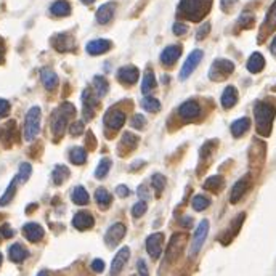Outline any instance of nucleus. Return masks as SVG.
Segmentation results:
<instances>
[{"instance_id": "obj_51", "label": "nucleus", "mask_w": 276, "mask_h": 276, "mask_svg": "<svg viewBox=\"0 0 276 276\" xmlns=\"http://www.w3.org/2000/svg\"><path fill=\"white\" fill-rule=\"evenodd\" d=\"M8 112H10V103L4 98H0V119L5 117Z\"/></svg>"}, {"instance_id": "obj_2", "label": "nucleus", "mask_w": 276, "mask_h": 276, "mask_svg": "<svg viewBox=\"0 0 276 276\" xmlns=\"http://www.w3.org/2000/svg\"><path fill=\"white\" fill-rule=\"evenodd\" d=\"M212 0H182L178 5V15L191 21H201L211 10Z\"/></svg>"}, {"instance_id": "obj_11", "label": "nucleus", "mask_w": 276, "mask_h": 276, "mask_svg": "<svg viewBox=\"0 0 276 276\" xmlns=\"http://www.w3.org/2000/svg\"><path fill=\"white\" fill-rule=\"evenodd\" d=\"M251 186V177L249 175H244L243 178H240L238 182L233 185L231 188V193H230V203L231 204H238L241 201V198L247 193V189Z\"/></svg>"}, {"instance_id": "obj_41", "label": "nucleus", "mask_w": 276, "mask_h": 276, "mask_svg": "<svg viewBox=\"0 0 276 276\" xmlns=\"http://www.w3.org/2000/svg\"><path fill=\"white\" fill-rule=\"evenodd\" d=\"M137 145H138V138L135 135H132L130 132L124 133V135H122V141H121V148L126 146V151H129V149H133Z\"/></svg>"}, {"instance_id": "obj_32", "label": "nucleus", "mask_w": 276, "mask_h": 276, "mask_svg": "<svg viewBox=\"0 0 276 276\" xmlns=\"http://www.w3.org/2000/svg\"><path fill=\"white\" fill-rule=\"evenodd\" d=\"M95 199H97V204L101 209H108L112 201V196L106 188H98L97 191H95Z\"/></svg>"}, {"instance_id": "obj_62", "label": "nucleus", "mask_w": 276, "mask_h": 276, "mask_svg": "<svg viewBox=\"0 0 276 276\" xmlns=\"http://www.w3.org/2000/svg\"><path fill=\"white\" fill-rule=\"evenodd\" d=\"M37 276H49V274H47L45 271H41V273H39V274H37Z\"/></svg>"}, {"instance_id": "obj_36", "label": "nucleus", "mask_w": 276, "mask_h": 276, "mask_svg": "<svg viewBox=\"0 0 276 276\" xmlns=\"http://www.w3.org/2000/svg\"><path fill=\"white\" fill-rule=\"evenodd\" d=\"M156 89V77H154V74L153 71H146L145 74V77H143V82H141V92L143 93H149L151 90H154Z\"/></svg>"}, {"instance_id": "obj_45", "label": "nucleus", "mask_w": 276, "mask_h": 276, "mask_svg": "<svg viewBox=\"0 0 276 276\" xmlns=\"http://www.w3.org/2000/svg\"><path fill=\"white\" fill-rule=\"evenodd\" d=\"M132 127L133 129H145V126H146V119H145V116L143 114H135V116L132 117Z\"/></svg>"}, {"instance_id": "obj_28", "label": "nucleus", "mask_w": 276, "mask_h": 276, "mask_svg": "<svg viewBox=\"0 0 276 276\" xmlns=\"http://www.w3.org/2000/svg\"><path fill=\"white\" fill-rule=\"evenodd\" d=\"M71 199H72V203H74V204H77V206H85V204H89L90 196H89L87 189H85L84 186H75V188L72 189V193H71Z\"/></svg>"}, {"instance_id": "obj_54", "label": "nucleus", "mask_w": 276, "mask_h": 276, "mask_svg": "<svg viewBox=\"0 0 276 276\" xmlns=\"http://www.w3.org/2000/svg\"><path fill=\"white\" fill-rule=\"evenodd\" d=\"M92 270H93L95 273H101V271L104 270V262H103L101 259H95V260L92 262Z\"/></svg>"}, {"instance_id": "obj_14", "label": "nucleus", "mask_w": 276, "mask_h": 276, "mask_svg": "<svg viewBox=\"0 0 276 276\" xmlns=\"http://www.w3.org/2000/svg\"><path fill=\"white\" fill-rule=\"evenodd\" d=\"M138 77H140V71H138V68H135V66H122V68L117 71V79L124 85L137 84Z\"/></svg>"}, {"instance_id": "obj_48", "label": "nucleus", "mask_w": 276, "mask_h": 276, "mask_svg": "<svg viewBox=\"0 0 276 276\" xmlns=\"http://www.w3.org/2000/svg\"><path fill=\"white\" fill-rule=\"evenodd\" d=\"M209 31H211V24H209V23H204V24L198 29V32H196V39H198V41L204 39V37H207Z\"/></svg>"}, {"instance_id": "obj_15", "label": "nucleus", "mask_w": 276, "mask_h": 276, "mask_svg": "<svg viewBox=\"0 0 276 276\" xmlns=\"http://www.w3.org/2000/svg\"><path fill=\"white\" fill-rule=\"evenodd\" d=\"M178 114L180 117L185 121H194L199 114H201V108H199V104L194 100H189V101H185L182 106L178 108Z\"/></svg>"}, {"instance_id": "obj_47", "label": "nucleus", "mask_w": 276, "mask_h": 276, "mask_svg": "<svg viewBox=\"0 0 276 276\" xmlns=\"http://www.w3.org/2000/svg\"><path fill=\"white\" fill-rule=\"evenodd\" d=\"M84 132V122L82 121H75L71 124V127H69V133L72 137H77L81 135V133Z\"/></svg>"}, {"instance_id": "obj_19", "label": "nucleus", "mask_w": 276, "mask_h": 276, "mask_svg": "<svg viewBox=\"0 0 276 276\" xmlns=\"http://www.w3.org/2000/svg\"><path fill=\"white\" fill-rule=\"evenodd\" d=\"M82 104H84V117L90 121L93 117L95 108L98 106V101L93 98V95L90 90H84L82 93Z\"/></svg>"}, {"instance_id": "obj_24", "label": "nucleus", "mask_w": 276, "mask_h": 276, "mask_svg": "<svg viewBox=\"0 0 276 276\" xmlns=\"http://www.w3.org/2000/svg\"><path fill=\"white\" fill-rule=\"evenodd\" d=\"M247 71L252 72V74H257V72H260L263 68H265V58H263V55L259 53V52H255L249 56V60H247Z\"/></svg>"}, {"instance_id": "obj_56", "label": "nucleus", "mask_w": 276, "mask_h": 276, "mask_svg": "<svg viewBox=\"0 0 276 276\" xmlns=\"http://www.w3.org/2000/svg\"><path fill=\"white\" fill-rule=\"evenodd\" d=\"M238 2V0H220V5H222V8L226 12V10H230V8Z\"/></svg>"}, {"instance_id": "obj_26", "label": "nucleus", "mask_w": 276, "mask_h": 276, "mask_svg": "<svg viewBox=\"0 0 276 276\" xmlns=\"http://www.w3.org/2000/svg\"><path fill=\"white\" fill-rule=\"evenodd\" d=\"M41 79L47 90H55L56 85H58V75H56V72L52 71L50 68H44L41 71Z\"/></svg>"}, {"instance_id": "obj_60", "label": "nucleus", "mask_w": 276, "mask_h": 276, "mask_svg": "<svg viewBox=\"0 0 276 276\" xmlns=\"http://www.w3.org/2000/svg\"><path fill=\"white\" fill-rule=\"evenodd\" d=\"M270 50H271L273 55H276V35L273 37V42H271V45H270Z\"/></svg>"}, {"instance_id": "obj_21", "label": "nucleus", "mask_w": 276, "mask_h": 276, "mask_svg": "<svg viewBox=\"0 0 276 276\" xmlns=\"http://www.w3.org/2000/svg\"><path fill=\"white\" fill-rule=\"evenodd\" d=\"M111 45L112 44L106 39H95L87 44L85 50H87V53H90V55H103L111 49Z\"/></svg>"}, {"instance_id": "obj_58", "label": "nucleus", "mask_w": 276, "mask_h": 276, "mask_svg": "<svg viewBox=\"0 0 276 276\" xmlns=\"http://www.w3.org/2000/svg\"><path fill=\"white\" fill-rule=\"evenodd\" d=\"M182 225L183 226H191L193 225V218L191 217H185L183 220H182Z\"/></svg>"}, {"instance_id": "obj_31", "label": "nucleus", "mask_w": 276, "mask_h": 276, "mask_svg": "<svg viewBox=\"0 0 276 276\" xmlns=\"http://www.w3.org/2000/svg\"><path fill=\"white\" fill-rule=\"evenodd\" d=\"M69 177V169L63 166V164H58L55 166L53 172H52V178H53V183L55 185H61L66 182V178Z\"/></svg>"}, {"instance_id": "obj_44", "label": "nucleus", "mask_w": 276, "mask_h": 276, "mask_svg": "<svg viewBox=\"0 0 276 276\" xmlns=\"http://www.w3.org/2000/svg\"><path fill=\"white\" fill-rule=\"evenodd\" d=\"M148 211V204L146 201H138L135 206L132 207V215L135 217V218H140V217H143Z\"/></svg>"}, {"instance_id": "obj_16", "label": "nucleus", "mask_w": 276, "mask_h": 276, "mask_svg": "<svg viewBox=\"0 0 276 276\" xmlns=\"http://www.w3.org/2000/svg\"><path fill=\"white\" fill-rule=\"evenodd\" d=\"M93 225H95V218L89 212H77L72 217V226L79 231L90 230V228H93Z\"/></svg>"}, {"instance_id": "obj_18", "label": "nucleus", "mask_w": 276, "mask_h": 276, "mask_svg": "<svg viewBox=\"0 0 276 276\" xmlns=\"http://www.w3.org/2000/svg\"><path fill=\"white\" fill-rule=\"evenodd\" d=\"M52 45L55 47V50L58 52H69L74 49V39L69 34H56L52 39Z\"/></svg>"}, {"instance_id": "obj_5", "label": "nucleus", "mask_w": 276, "mask_h": 276, "mask_svg": "<svg viewBox=\"0 0 276 276\" xmlns=\"http://www.w3.org/2000/svg\"><path fill=\"white\" fill-rule=\"evenodd\" d=\"M188 243V234L186 233H175L167 244L166 249V259L167 262H175L180 255H182L185 246Z\"/></svg>"}, {"instance_id": "obj_23", "label": "nucleus", "mask_w": 276, "mask_h": 276, "mask_svg": "<svg viewBox=\"0 0 276 276\" xmlns=\"http://www.w3.org/2000/svg\"><path fill=\"white\" fill-rule=\"evenodd\" d=\"M114 10H116V5L111 4V2L101 5L97 12V21L100 24H108L114 16Z\"/></svg>"}, {"instance_id": "obj_38", "label": "nucleus", "mask_w": 276, "mask_h": 276, "mask_svg": "<svg viewBox=\"0 0 276 276\" xmlns=\"http://www.w3.org/2000/svg\"><path fill=\"white\" fill-rule=\"evenodd\" d=\"M191 206H193V209H194L196 212H203V211H206L209 206H211V199L203 196V194H198V196L193 198Z\"/></svg>"}, {"instance_id": "obj_33", "label": "nucleus", "mask_w": 276, "mask_h": 276, "mask_svg": "<svg viewBox=\"0 0 276 276\" xmlns=\"http://www.w3.org/2000/svg\"><path fill=\"white\" fill-rule=\"evenodd\" d=\"M50 12L55 16H68L71 13V5L66 0H58L50 7Z\"/></svg>"}, {"instance_id": "obj_37", "label": "nucleus", "mask_w": 276, "mask_h": 276, "mask_svg": "<svg viewBox=\"0 0 276 276\" xmlns=\"http://www.w3.org/2000/svg\"><path fill=\"white\" fill-rule=\"evenodd\" d=\"M151 186L154 188L156 196L159 198L161 194H163L164 188H166V177L161 175V174H154L153 177H151Z\"/></svg>"}, {"instance_id": "obj_43", "label": "nucleus", "mask_w": 276, "mask_h": 276, "mask_svg": "<svg viewBox=\"0 0 276 276\" xmlns=\"http://www.w3.org/2000/svg\"><path fill=\"white\" fill-rule=\"evenodd\" d=\"M263 24L268 27V29H274V27H276V0H274V4L270 7L268 15H266Z\"/></svg>"}, {"instance_id": "obj_1", "label": "nucleus", "mask_w": 276, "mask_h": 276, "mask_svg": "<svg viewBox=\"0 0 276 276\" xmlns=\"http://www.w3.org/2000/svg\"><path fill=\"white\" fill-rule=\"evenodd\" d=\"M254 117H255L257 133L262 137H268L271 133V127L276 117L274 104L268 101H257L254 104Z\"/></svg>"}, {"instance_id": "obj_42", "label": "nucleus", "mask_w": 276, "mask_h": 276, "mask_svg": "<svg viewBox=\"0 0 276 276\" xmlns=\"http://www.w3.org/2000/svg\"><path fill=\"white\" fill-rule=\"evenodd\" d=\"M31 174H32V166L27 164V163H23L20 166V172H18V175H16L18 177V182H20V183H26L27 180H29Z\"/></svg>"}, {"instance_id": "obj_13", "label": "nucleus", "mask_w": 276, "mask_h": 276, "mask_svg": "<svg viewBox=\"0 0 276 276\" xmlns=\"http://www.w3.org/2000/svg\"><path fill=\"white\" fill-rule=\"evenodd\" d=\"M124 122H126V112L119 109H109L104 114V126L112 130H119L124 126Z\"/></svg>"}, {"instance_id": "obj_8", "label": "nucleus", "mask_w": 276, "mask_h": 276, "mask_svg": "<svg viewBox=\"0 0 276 276\" xmlns=\"http://www.w3.org/2000/svg\"><path fill=\"white\" fill-rule=\"evenodd\" d=\"M203 56H204L203 50H193L191 53H189V56L186 58V61L183 63L182 71H180V79H182V81L188 79L189 75H191V74L194 72V69L199 66V63L203 61Z\"/></svg>"}, {"instance_id": "obj_7", "label": "nucleus", "mask_w": 276, "mask_h": 276, "mask_svg": "<svg viewBox=\"0 0 276 276\" xmlns=\"http://www.w3.org/2000/svg\"><path fill=\"white\" fill-rule=\"evenodd\" d=\"M207 234H209V220H203L201 223L198 225L194 236H193V241H191V247H189V255L194 257L199 251L203 249V246L207 240Z\"/></svg>"}, {"instance_id": "obj_53", "label": "nucleus", "mask_w": 276, "mask_h": 276, "mask_svg": "<svg viewBox=\"0 0 276 276\" xmlns=\"http://www.w3.org/2000/svg\"><path fill=\"white\" fill-rule=\"evenodd\" d=\"M0 234H2L4 238H13L15 231L10 228V225L8 223H4L2 226H0Z\"/></svg>"}, {"instance_id": "obj_27", "label": "nucleus", "mask_w": 276, "mask_h": 276, "mask_svg": "<svg viewBox=\"0 0 276 276\" xmlns=\"http://www.w3.org/2000/svg\"><path fill=\"white\" fill-rule=\"evenodd\" d=\"M249 127H251V119L249 117H241V119H238V121H234L233 124H231V135L234 137V138H240V137H243L244 133L249 130Z\"/></svg>"}, {"instance_id": "obj_63", "label": "nucleus", "mask_w": 276, "mask_h": 276, "mask_svg": "<svg viewBox=\"0 0 276 276\" xmlns=\"http://www.w3.org/2000/svg\"><path fill=\"white\" fill-rule=\"evenodd\" d=\"M2 260H4V257H2V254H0V265H2Z\"/></svg>"}, {"instance_id": "obj_20", "label": "nucleus", "mask_w": 276, "mask_h": 276, "mask_svg": "<svg viewBox=\"0 0 276 276\" xmlns=\"http://www.w3.org/2000/svg\"><path fill=\"white\" fill-rule=\"evenodd\" d=\"M180 55H182V47H180V45H169L167 49H164L163 53H161V61H163V64L172 66L180 58Z\"/></svg>"}, {"instance_id": "obj_12", "label": "nucleus", "mask_w": 276, "mask_h": 276, "mask_svg": "<svg viewBox=\"0 0 276 276\" xmlns=\"http://www.w3.org/2000/svg\"><path fill=\"white\" fill-rule=\"evenodd\" d=\"M130 257V249L129 247H122V249L117 251V254L114 255V259L111 262V276H119L121 271L124 270L127 260Z\"/></svg>"}, {"instance_id": "obj_4", "label": "nucleus", "mask_w": 276, "mask_h": 276, "mask_svg": "<svg viewBox=\"0 0 276 276\" xmlns=\"http://www.w3.org/2000/svg\"><path fill=\"white\" fill-rule=\"evenodd\" d=\"M41 132V108L32 106L24 119V140L32 141Z\"/></svg>"}, {"instance_id": "obj_17", "label": "nucleus", "mask_w": 276, "mask_h": 276, "mask_svg": "<svg viewBox=\"0 0 276 276\" xmlns=\"http://www.w3.org/2000/svg\"><path fill=\"white\" fill-rule=\"evenodd\" d=\"M23 234L27 241H31V243H39L45 231H44V228L39 225V223H35V222H29V223H26L23 226Z\"/></svg>"}, {"instance_id": "obj_10", "label": "nucleus", "mask_w": 276, "mask_h": 276, "mask_svg": "<svg viewBox=\"0 0 276 276\" xmlns=\"http://www.w3.org/2000/svg\"><path fill=\"white\" fill-rule=\"evenodd\" d=\"M164 247V234L163 233H153L146 238V252L151 255V259L157 260L163 254Z\"/></svg>"}, {"instance_id": "obj_40", "label": "nucleus", "mask_w": 276, "mask_h": 276, "mask_svg": "<svg viewBox=\"0 0 276 276\" xmlns=\"http://www.w3.org/2000/svg\"><path fill=\"white\" fill-rule=\"evenodd\" d=\"M141 106H143V109L148 112H157L161 109V101L153 97H146V98H143V101H141Z\"/></svg>"}, {"instance_id": "obj_59", "label": "nucleus", "mask_w": 276, "mask_h": 276, "mask_svg": "<svg viewBox=\"0 0 276 276\" xmlns=\"http://www.w3.org/2000/svg\"><path fill=\"white\" fill-rule=\"evenodd\" d=\"M4 55H5V45L2 41H0V63L4 61Z\"/></svg>"}, {"instance_id": "obj_39", "label": "nucleus", "mask_w": 276, "mask_h": 276, "mask_svg": "<svg viewBox=\"0 0 276 276\" xmlns=\"http://www.w3.org/2000/svg\"><path fill=\"white\" fill-rule=\"evenodd\" d=\"M111 166H112L111 159H109V157H103V159L100 161V164H98L97 170H95V177H97V178H104V177L108 175Z\"/></svg>"}, {"instance_id": "obj_6", "label": "nucleus", "mask_w": 276, "mask_h": 276, "mask_svg": "<svg viewBox=\"0 0 276 276\" xmlns=\"http://www.w3.org/2000/svg\"><path fill=\"white\" fill-rule=\"evenodd\" d=\"M233 71H234V64L230 60H215L211 66V69H209V79L220 82L226 79Z\"/></svg>"}, {"instance_id": "obj_3", "label": "nucleus", "mask_w": 276, "mask_h": 276, "mask_svg": "<svg viewBox=\"0 0 276 276\" xmlns=\"http://www.w3.org/2000/svg\"><path fill=\"white\" fill-rule=\"evenodd\" d=\"M75 114V108L74 104L71 103H63L61 106L53 112V117H52V132L55 138H60L63 137V133L68 127V119L71 116Z\"/></svg>"}, {"instance_id": "obj_25", "label": "nucleus", "mask_w": 276, "mask_h": 276, "mask_svg": "<svg viewBox=\"0 0 276 276\" xmlns=\"http://www.w3.org/2000/svg\"><path fill=\"white\" fill-rule=\"evenodd\" d=\"M8 257H10V260L15 263H23L27 257H29V252H27V249H24L21 244L16 243V244L10 246V249H8Z\"/></svg>"}, {"instance_id": "obj_22", "label": "nucleus", "mask_w": 276, "mask_h": 276, "mask_svg": "<svg viewBox=\"0 0 276 276\" xmlns=\"http://www.w3.org/2000/svg\"><path fill=\"white\" fill-rule=\"evenodd\" d=\"M220 103H222L223 109H231L238 103V90H236V87H233V85H228V87L222 93Z\"/></svg>"}, {"instance_id": "obj_9", "label": "nucleus", "mask_w": 276, "mask_h": 276, "mask_svg": "<svg viewBox=\"0 0 276 276\" xmlns=\"http://www.w3.org/2000/svg\"><path fill=\"white\" fill-rule=\"evenodd\" d=\"M126 233H127L126 225L121 223V222L114 223L108 228L106 234H104V243H106V246H109V247H116L124 240Z\"/></svg>"}, {"instance_id": "obj_30", "label": "nucleus", "mask_w": 276, "mask_h": 276, "mask_svg": "<svg viewBox=\"0 0 276 276\" xmlns=\"http://www.w3.org/2000/svg\"><path fill=\"white\" fill-rule=\"evenodd\" d=\"M93 89H95V93H97V97L103 98L109 90V84H108L106 79L103 77V75H95V77H93Z\"/></svg>"}, {"instance_id": "obj_29", "label": "nucleus", "mask_w": 276, "mask_h": 276, "mask_svg": "<svg viewBox=\"0 0 276 276\" xmlns=\"http://www.w3.org/2000/svg\"><path fill=\"white\" fill-rule=\"evenodd\" d=\"M223 185H225L223 178H222L220 175H214V177H209V178L206 180L204 185H203V188L207 189V191L218 193V191H220V189L223 188Z\"/></svg>"}, {"instance_id": "obj_55", "label": "nucleus", "mask_w": 276, "mask_h": 276, "mask_svg": "<svg viewBox=\"0 0 276 276\" xmlns=\"http://www.w3.org/2000/svg\"><path fill=\"white\" fill-rule=\"evenodd\" d=\"M116 193H117L119 198H127V196H129V188H127L126 185H119V186L116 188Z\"/></svg>"}, {"instance_id": "obj_57", "label": "nucleus", "mask_w": 276, "mask_h": 276, "mask_svg": "<svg viewBox=\"0 0 276 276\" xmlns=\"http://www.w3.org/2000/svg\"><path fill=\"white\" fill-rule=\"evenodd\" d=\"M138 196H141L143 199H148V198H149V194H148V191H146V186H145V185H141V186L138 188Z\"/></svg>"}, {"instance_id": "obj_52", "label": "nucleus", "mask_w": 276, "mask_h": 276, "mask_svg": "<svg viewBox=\"0 0 276 276\" xmlns=\"http://www.w3.org/2000/svg\"><path fill=\"white\" fill-rule=\"evenodd\" d=\"M172 29H174V34H177V35H183V34H186V31H188V26L183 24V23H175Z\"/></svg>"}, {"instance_id": "obj_35", "label": "nucleus", "mask_w": 276, "mask_h": 276, "mask_svg": "<svg viewBox=\"0 0 276 276\" xmlns=\"http://www.w3.org/2000/svg\"><path fill=\"white\" fill-rule=\"evenodd\" d=\"M69 159H71L72 164L82 166V164H85V161H87V151H85L84 148H81V146L72 148L71 153H69Z\"/></svg>"}, {"instance_id": "obj_49", "label": "nucleus", "mask_w": 276, "mask_h": 276, "mask_svg": "<svg viewBox=\"0 0 276 276\" xmlns=\"http://www.w3.org/2000/svg\"><path fill=\"white\" fill-rule=\"evenodd\" d=\"M217 146V141H207V143L201 148V156L207 157V156H211L212 153V149Z\"/></svg>"}, {"instance_id": "obj_50", "label": "nucleus", "mask_w": 276, "mask_h": 276, "mask_svg": "<svg viewBox=\"0 0 276 276\" xmlns=\"http://www.w3.org/2000/svg\"><path fill=\"white\" fill-rule=\"evenodd\" d=\"M137 270H138V274H140V276H149L146 262H145L143 259H140V260L137 262Z\"/></svg>"}, {"instance_id": "obj_46", "label": "nucleus", "mask_w": 276, "mask_h": 276, "mask_svg": "<svg viewBox=\"0 0 276 276\" xmlns=\"http://www.w3.org/2000/svg\"><path fill=\"white\" fill-rule=\"evenodd\" d=\"M240 24L243 27H251L254 24V15L249 13V12H244L241 16H240Z\"/></svg>"}, {"instance_id": "obj_34", "label": "nucleus", "mask_w": 276, "mask_h": 276, "mask_svg": "<svg viewBox=\"0 0 276 276\" xmlns=\"http://www.w3.org/2000/svg\"><path fill=\"white\" fill-rule=\"evenodd\" d=\"M20 183L18 182V177H15L13 180H12V183L8 185V188L5 189V193H4V196L0 198V206H7V204H10L12 203V199L15 198V194H16V185Z\"/></svg>"}, {"instance_id": "obj_61", "label": "nucleus", "mask_w": 276, "mask_h": 276, "mask_svg": "<svg viewBox=\"0 0 276 276\" xmlns=\"http://www.w3.org/2000/svg\"><path fill=\"white\" fill-rule=\"evenodd\" d=\"M81 2H82V4H85V5H90V4H93V2H95V0H81Z\"/></svg>"}]
</instances>
